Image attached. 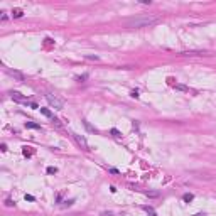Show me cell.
I'll list each match as a JSON object with an SVG mask.
<instances>
[{
    "label": "cell",
    "instance_id": "7a4b0ae2",
    "mask_svg": "<svg viewBox=\"0 0 216 216\" xmlns=\"http://www.w3.org/2000/svg\"><path fill=\"white\" fill-rule=\"evenodd\" d=\"M46 98H47V103L54 108V110H63V106H64L63 98H59V96H56V95H47Z\"/></svg>",
    "mask_w": 216,
    "mask_h": 216
},
{
    "label": "cell",
    "instance_id": "5b68a950",
    "mask_svg": "<svg viewBox=\"0 0 216 216\" xmlns=\"http://www.w3.org/2000/svg\"><path fill=\"white\" fill-rule=\"evenodd\" d=\"M181 54L182 56H209L208 51H201V49H196V51H184Z\"/></svg>",
    "mask_w": 216,
    "mask_h": 216
},
{
    "label": "cell",
    "instance_id": "ffe728a7",
    "mask_svg": "<svg viewBox=\"0 0 216 216\" xmlns=\"http://www.w3.org/2000/svg\"><path fill=\"white\" fill-rule=\"evenodd\" d=\"M26 199H27V201H34V196H31V194H26Z\"/></svg>",
    "mask_w": 216,
    "mask_h": 216
},
{
    "label": "cell",
    "instance_id": "9c48e42d",
    "mask_svg": "<svg viewBox=\"0 0 216 216\" xmlns=\"http://www.w3.org/2000/svg\"><path fill=\"white\" fill-rule=\"evenodd\" d=\"M22 9H14L12 10V17H15V19H19V17H22Z\"/></svg>",
    "mask_w": 216,
    "mask_h": 216
},
{
    "label": "cell",
    "instance_id": "4fadbf2b",
    "mask_svg": "<svg viewBox=\"0 0 216 216\" xmlns=\"http://www.w3.org/2000/svg\"><path fill=\"white\" fill-rule=\"evenodd\" d=\"M142 209H145V211H147V213H149L150 216H155V211H154V209H152V208H149V206H143V208H142Z\"/></svg>",
    "mask_w": 216,
    "mask_h": 216
},
{
    "label": "cell",
    "instance_id": "8992f818",
    "mask_svg": "<svg viewBox=\"0 0 216 216\" xmlns=\"http://www.w3.org/2000/svg\"><path fill=\"white\" fill-rule=\"evenodd\" d=\"M7 73H9L12 78H15V80L24 81V74H22V73H19V71H12V69H9V68H7Z\"/></svg>",
    "mask_w": 216,
    "mask_h": 216
},
{
    "label": "cell",
    "instance_id": "3957f363",
    "mask_svg": "<svg viewBox=\"0 0 216 216\" xmlns=\"http://www.w3.org/2000/svg\"><path fill=\"white\" fill-rule=\"evenodd\" d=\"M71 135H73V139L78 142V145H80L83 150H89V145H88V142H86V139L83 135H78V134H71Z\"/></svg>",
    "mask_w": 216,
    "mask_h": 216
},
{
    "label": "cell",
    "instance_id": "9a60e30c",
    "mask_svg": "<svg viewBox=\"0 0 216 216\" xmlns=\"http://www.w3.org/2000/svg\"><path fill=\"white\" fill-rule=\"evenodd\" d=\"M86 59H89V61H98V56H91V54H86Z\"/></svg>",
    "mask_w": 216,
    "mask_h": 216
},
{
    "label": "cell",
    "instance_id": "7c38bea8",
    "mask_svg": "<svg viewBox=\"0 0 216 216\" xmlns=\"http://www.w3.org/2000/svg\"><path fill=\"white\" fill-rule=\"evenodd\" d=\"M182 199H184L186 203H189V201L194 199V196H193V194H184V196H182Z\"/></svg>",
    "mask_w": 216,
    "mask_h": 216
},
{
    "label": "cell",
    "instance_id": "d6986e66",
    "mask_svg": "<svg viewBox=\"0 0 216 216\" xmlns=\"http://www.w3.org/2000/svg\"><path fill=\"white\" fill-rule=\"evenodd\" d=\"M14 204H15V203H14L12 199H7V201H5V206H14Z\"/></svg>",
    "mask_w": 216,
    "mask_h": 216
},
{
    "label": "cell",
    "instance_id": "e0dca14e",
    "mask_svg": "<svg viewBox=\"0 0 216 216\" xmlns=\"http://www.w3.org/2000/svg\"><path fill=\"white\" fill-rule=\"evenodd\" d=\"M86 78H88V74H81V76H78V78H76V80H78V81H80V83H81V81H85V80H86Z\"/></svg>",
    "mask_w": 216,
    "mask_h": 216
},
{
    "label": "cell",
    "instance_id": "44dd1931",
    "mask_svg": "<svg viewBox=\"0 0 216 216\" xmlns=\"http://www.w3.org/2000/svg\"><path fill=\"white\" fill-rule=\"evenodd\" d=\"M194 216H206V214H204V213H196Z\"/></svg>",
    "mask_w": 216,
    "mask_h": 216
},
{
    "label": "cell",
    "instance_id": "7402d4cb",
    "mask_svg": "<svg viewBox=\"0 0 216 216\" xmlns=\"http://www.w3.org/2000/svg\"><path fill=\"white\" fill-rule=\"evenodd\" d=\"M103 216H113L111 213H103Z\"/></svg>",
    "mask_w": 216,
    "mask_h": 216
},
{
    "label": "cell",
    "instance_id": "6da1fadb",
    "mask_svg": "<svg viewBox=\"0 0 216 216\" xmlns=\"http://www.w3.org/2000/svg\"><path fill=\"white\" fill-rule=\"evenodd\" d=\"M159 22L157 15H140V17H130L125 20V26L130 29H140V27H149Z\"/></svg>",
    "mask_w": 216,
    "mask_h": 216
},
{
    "label": "cell",
    "instance_id": "8fae6325",
    "mask_svg": "<svg viewBox=\"0 0 216 216\" xmlns=\"http://www.w3.org/2000/svg\"><path fill=\"white\" fill-rule=\"evenodd\" d=\"M111 135H113L115 139H120V137H122V134L117 130V128H111Z\"/></svg>",
    "mask_w": 216,
    "mask_h": 216
},
{
    "label": "cell",
    "instance_id": "30bf717a",
    "mask_svg": "<svg viewBox=\"0 0 216 216\" xmlns=\"http://www.w3.org/2000/svg\"><path fill=\"white\" fill-rule=\"evenodd\" d=\"M174 88H176V89H179V91H189L188 86H184V85H177V83L174 85Z\"/></svg>",
    "mask_w": 216,
    "mask_h": 216
},
{
    "label": "cell",
    "instance_id": "5bb4252c",
    "mask_svg": "<svg viewBox=\"0 0 216 216\" xmlns=\"http://www.w3.org/2000/svg\"><path fill=\"white\" fill-rule=\"evenodd\" d=\"M0 20H2V22H7V20H9V14H7L5 10L2 12V17H0Z\"/></svg>",
    "mask_w": 216,
    "mask_h": 216
},
{
    "label": "cell",
    "instance_id": "2e32d148",
    "mask_svg": "<svg viewBox=\"0 0 216 216\" xmlns=\"http://www.w3.org/2000/svg\"><path fill=\"white\" fill-rule=\"evenodd\" d=\"M147 196H152V197H155V196H159V193H154V191H147Z\"/></svg>",
    "mask_w": 216,
    "mask_h": 216
},
{
    "label": "cell",
    "instance_id": "52a82bcc",
    "mask_svg": "<svg viewBox=\"0 0 216 216\" xmlns=\"http://www.w3.org/2000/svg\"><path fill=\"white\" fill-rule=\"evenodd\" d=\"M39 110H41V113L44 115V117H47V118H52V120H54V115H52V111L49 110V108H39Z\"/></svg>",
    "mask_w": 216,
    "mask_h": 216
},
{
    "label": "cell",
    "instance_id": "ac0fdd59",
    "mask_svg": "<svg viewBox=\"0 0 216 216\" xmlns=\"http://www.w3.org/2000/svg\"><path fill=\"white\" fill-rule=\"evenodd\" d=\"M47 172H49V174H56L57 169H56V167H47Z\"/></svg>",
    "mask_w": 216,
    "mask_h": 216
},
{
    "label": "cell",
    "instance_id": "ba28073f",
    "mask_svg": "<svg viewBox=\"0 0 216 216\" xmlns=\"http://www.w3.org/2000/svg\"><path fill=\"white\" fill-rule=\"evenodd\" d=\"M26 127L27 128H34V130H41V125L34 123V122H26Z\"/></svg>",
    "mask_w": 216,
    "mask_h": 216
},
{
    "label": "cell",
    "instance_id": "277c9868",
    "mask_svg": "<svg viewBox=\"0 0 216 216\" xmlns=\"http://www.w3.org/2000/svg\"><path fill=\"white\" fill-rule=\"evenodd\" d=\"M10 95V98L12 100H15V101H20V103H27V98L22 95V93H19V91H10L9 93Z\"/></svg>",
    "mask_w": 216,
    "mask_h": 216
}]
</instances>
